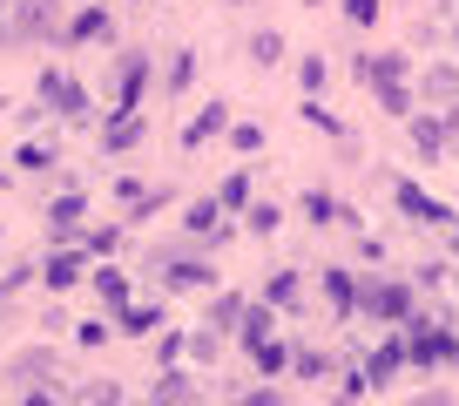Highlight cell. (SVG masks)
<instances>
[{
    "label": "cell",
    "mask_w": 459,
    "mask_h": 406,
    "mask_svg": "<svg viewBox=\"0 0 459 406\" xmlns=\"http://www.w3.org/2000/svg\"><path fill=\"white\" fill-rule=\"evenodd\" d=\"M0 379H7V393H14V400H68V386H61V379H68V366H61V352L55 346H21L14 359L0 366Z\"/></svg>",
    "instance_id": "1"
},
{
    "label": "cell",
    "mask_w": 459,
    "mask_h": 406,
    "mask_svg": "<svg viewBox=\"0 0 459 406\" xmlns=\"http://www.w3.org/2000/svg\"><path fill=\"white\" fill-rule=\"evenodd\" d=\"M61 7H68V0H14V7H7V28H14V41H21V48L61 41Z\"/></svg>",
    "instance_id": "2"
},
{
    "label": "cell",
    "mask_w": 459,
    "mask_h": 406,
    "mask_svg": "<svg viewBox=\"0 0 459 406\" xmlns=\"http://www.w3.org/2000/svg\"><path fill=\"white\" fill-rule=\"evenodd\" d=\"M34 95L48 102V109H55L61 122H88L95 116V95H88L82 82H74L68 68H41V82H34Z\"/></svg>",
    "instance_id": "3"
},
{
    "label": "cell",
    "mask_w": 459,
    "mask_h": 406,
    "mask_svg": "<svg viewBox=\"0 0 459 406\" xmlns=\"http://www.w3.org/2000/svg\"><path fill=\"white\" fill-rule=\"evenodd\" d=\"M34 278H41V285H48V298H61V291H74V285H82V278H88V244H82V237H74V244H55V251H48L41 264H34Z\"/></svg>",
    "instance_id": "4"
},
{
    "label": "cell",
    "mask_w": 459,
    "mask_h": 406,
    "mask_svg": "<svg viewBox=\"0 0 459 406\" xmlns=\"http://www.w3.org/2000/svg\"><path fill=\"white\" fill-rule=\"evenodd\" d=\"M88 41H115V21L101 0H74V14L61 21V48H88Z\"/></svg>",
    "instance_id": "5"
},
{
    "label": "cell",
    "mask_w": 459,
    "mask_h": 406,
    "mask_svg": "<svg viewBox=\"0 0 459 406\" xmlns=\"http://www.w3.org/2000/svg\"><path fill=\"white\" fill-rule=\"evenodd\" d=\"M149 75H156V55H149V48H129L122 68H115V109H143Z\"/></svg>",
    "instance_id": "6"
},
{
    "label": "cell",
    "mask_w": 459,
    "mask_h": 406,
    "mask_svg": "<svg viewBox=\"0 0 459 406\" xmlns=\"http://www.w3.org/2000/svg\"><path fill=\"white\" fill-rule=\"evenodd\" d=\"M41 217H48V244H74V237H82V224H88V197H82V190H61Z\"/></svg>",
    "instance_id": "7"
},
{
    "label": "cell",
    "mask_w": 459,
    "mask_h": 406,
    "mask_svg": "<svg viewBox=\"0 0 459 406\" xmlns=\"http://www.w3.org/2000/svg\"><path fill=\"white\" fill-rule=\"evenodd\" d=\"M149 122L143 109H108V122H101V156H129V149H143Z\"/></svg>",
    "instance_id": "8"
},
{
    "label": "cell",
    "mask_w": 459,
    "mask_h": 406,
    "mask_svg": "<svg viewBox=\"0 0 459 406\" xmlns=\"http://www.w3.org/2000/svg\"><path fill=\"white\" fill-rule=\"evenodd\" d=\"M359 312H372L385 325H405L412 319V291L405 285H359Z\"/></svg>",
    "instance_id": "9"
},
{
    "label": "cell",
    "mask_w": 459,
    "mask_h": 406,
    "mask_svg": "<svg viewBox=\"0 0 459 406\" xmlns=\"http://www.w3.org/2000/svg\"><path fill=\"white\" fill-rule=\"evenodd\" d=\"M149 400H156V406H196V400H203V386H196V373L176 359V366H162V373L149 379Z\"/></svg>",
    "instance_id": "10"
},
{
    "label": "cell",
    "mask_w": 459,
    "mask_h": 406,
    "mask_svg": "<svg viewBox=\"0 0 459 406\" xmlns=\"http://www.w3.org/2000/svg\"><path fill=\"white\" fill-rule=\"evenodd\" d=\"M108 319H115V332H122V339H156L162 325H169V312H162V298H156V304H149V298L135 304V298H129V304H115Z\"/></svg>",
    "instance_id": "11"
},
{
    "label": "cell",
    "mask_w": 459,
    "mask_h": 406,
    "mask_svg": "<svg viewBox=\"0 0 459 406\" xmlns=\"http://www.w3.org/2000/svg\"><path fill=\"white\" fill-rule=\"evenodd\" d=\"M210 136H230V102H210V109H196L183 122V149H203Z\"/></svg>",
    "instance_id": "12"
},
{
    "label": "cell",
    "mask_w": 459,
    "mask_h": 406,
    "mask_svg": "<svg viewBox=\"0 0 459 406\" xmlns=\"http://www.w3.org/2000/svg\"><path fill=\"white\" fill-rule=\"evenodd\" d=\"M399 210H405L412 224H453V210H446L439 197H426L419 183H399Z\"/></svg>",
    "instance_id": "13"
},
{
    "label": "cell",
    "mask_w": 459,
    "mask_h": 406,
    "mask_svg": "<svg viewBox=\"0 0 459 406\" xmlns=\"http://www.w3.org/2000/svg\"><path fill=\"white\" fill-rule=\"evenodd\" d=\"M244 304H250L244 291H210V312H203V325L230 339V332H237V319H244Z\"/></svg>",
    "instance_id": "14"
},
{
    "label": "cell",
    "mask_w": 459,
    "mask_h": 406,
    "mask_svg": "<svg viewBox=\"0 0 459 406\" xmlns=\"http://www.w3.org/2000/svg\"><path fill=\"white\" fill-rule=\"evenodd\" d=\"M88 285H95L101 312H115V304H129V298H135V291H129V271H108V264H101V271H88Z\"/></svg>",
    "instance_id": "15"
},
{
    "label": "cell",
    "mask_w": 459,
    "mask_h": 406,
    "mask_svg": "<svg viewBox=\"0 0 459 406\" xmlns=\"http://www.w3.org/2000/svg\"><path fill=\"white\" fill-rule=\"evenodd\" d=\"M405 68H412L405 55H359V61H351V75H359L365 88H372V82H392V75H405Z\"/></svg>",
    "instance_id": "16"
},
{
    "label": "cell",
    "mask_w": 459,
    "mask_h": 406,
    "mask_svg": "<svg viewBox=\"0 0 459 406\" xmlns=\"http://www.w3.org/2000/svg\"><path fill=\"white\" fill-rule=\"evenodd\" d=\"M405 129H412V149H419L426 163L446 149V122H439V116H405Z\"/></svg>",
    "instance_id": "17"
},
{
    "label": "cell",
    "mask_w": 459,
    "mask_h": 406,
    "mask_svg": "<svg viewBox=\"0 0 459 406\" xmlns=\"http://www.w3.org/2000/svg\"><path fill=\"white\" fill-rule=\"evenodd\" d=\"M426 102H432V109H453V102H459V68L432 61V68H426Z\"/></svg>",
    "instance_id": "18"
},
{
    "label": "cell",
    "mask_w": 459,
    "mask_h": 406,
    "mask_svg": "<svg viewBox=\"0 0 459 406\" xmlns=\"http://www.w3.org/2000/svg\"><path fill=\"white\" fill-rule=\"evenodd\" d=\"M216 224H223V203H216V190H210V197H196V203L183 210V231H189V237H210Z\"/></svg>",
    "instance_id": "19"
},
{
    "label": "cell",
    "mask_w": 459,
    "mask_h": 406,
    "mask_svg": "<svg viewBox=\"0 0 459 406\" xmlns=\"http://www.w3.org/2000/svg\"><path fill=\"white\" fill-rule=\"evenodd\" d=\"M405 366V339H385V346L372 352V359H365V379H372V386H385L392 373H399Z\"/></svg>",
    "instance_id": "20"
},
{
    "label": "cell",
    "mask_w": 459,
    "mask_h": 406,
    "mask_svg": "<svg viewBox=\"0 0 459 406\" xmlns=\"http://www.w3.org/2000/svg\"><path fill=\"white\" fill-rule=\"evenodd\" d=\"M250 366H257V373L264 379H277V373H290V346H284V339H264V346H250Z\"/></svg>",
    "instance_id": "21"
},
{
    "label": "cell",
    "mask_w": 459,
    "mask_h": 406,
    "mask_svg": "<svg viewBox=\"0 0 459 406\" xmlns=\"http://www.w3.org/2000/svg\"><path fill=\"white\" fill-rule=\"evenodd\" d=\"M325 298H331L338 319H351V312H359V285H351V271H325Z\"/></svg>",
    "instance_id": "22"
},
{
    "label": "cell",
    "mask_w": 459,
    "mask_h": 406,
    "mask_svg": "<svg viewBox=\"0 0 459 406\" xmlns=\"http://www.w3.org/2000/svg\"><path fill=\"white\" fill-rule=\"evenodd\" d=\"M189 82H196V55H189V48H176L169 68H162V95H189Z\"/></svg>",
    "instance_id": "23"
},
{
    "label": "cell",
    "mask_w": 459,
    "mask_h": 406,
    "mask_svg": "<svg viewBox=\"0 0 459 406\" xmlns=\"http://www.w3.org/2000/svg\"><path fill=\"white\" fill-rule=\"evenodd\" d=\"M277 224H284V210H277L271 197H250V203H244V231H250V237H271Z\"/></svg>",
    "instance_id": "24"
},
{
    "label": "cell",
    "mask_w": 459,
    "mask_h": 406,
    "mask_svg": "<svg viewBox=\"0 0 459 406\" xmlns=\"http://www.w3.org/2000/svg\"><path fill=\"white\" fill-rule=\"evenodd\" d=\"M14 163H21L28 176H48V170L61 163V149H55V136H48V143H21V149H14Z\"/></svg>",
    "instance_id": "25"
},
{
    "label": "cell",
    "mask_w": 459,
    "mask_h": 406,
    "mask_svg": "<svg viewBox=\"0 0 459 406\" xmlns=\"http://www.w3.org/2000/svg\"><path fill=\"white\" fill-rule=\"evenodd\" d=\"M183 352H189L196 366H216V352H223V332H210V325H189V332H183Z\"/></svg>",
    "instance_id": "26"
},
{
    "label": "cell",
    "mask_w": 459,
    "mask_h": 406,
    "mask_svg": "<svg viewBox=\"0 0 459 406\" xmlns=\"http://www.w3.org/2000/svg\"><path fill=\"white\" fill-rule=\"evenodd\" d=\"M378 88V109H385V116H412V88H405V75H392V82H372Z\"/></svg>",
    "instance_id": "27"
},
{
    "label": "cell",
    "mask_w": 459,
    "mask_h": 406,
    "mask_svg": "<svg viewBox=\"0 0 459 406\" xmlns=\"http://www.w3.org/2000/svg\"><path fill=\"white\" fill-rule=\"evenodd\" d=\"M244 55H250V68H277V61H284V34H277V28L250 34V48H244Z\"/></svg>",
    "instance_id": "28"
},
{
    "label": "cell",
    "mask_w": 459,
    "mask_h": 406,
    "mask_svg": "<svg viewBox=\"0 0 459 406\" xmlns=\"http://www.w3.org/2000/svg\"><path fill=\"white\" fill-rule=\"evenodd\" d=\"M298 271H271L264 278V304H277V312H290V304H298Z\"/></svg>",
    "instance_id": "29"
},
{
    "label": "cell",
    "mask_w": 459,
    "mask_h": 406,
    "mask_svg": "<svg viewBox=\"0 0 459 406\" xmlns=\"http://www.w3.org/2000/svg\"><path fill=\"white\" fill-rule=\"evenodd\" d=\"M82 244H88V258H108V251H122V224H95V231L82 224Z\"/></svg>",
    "instance_id": "30"
},
{
    "label": "cell",
    "mask_w": 459,
    "mask_h": 406,
    "mask_svg": "<svg viewBox=\"0 0 459 406\" xmlns=\"http://www.w3.org/2000/svg\"><path fill=\"white\" fill-rule=\"evenodd\" d=\"M176 190H143V197H129V224H149L156 210H169Z\"/></svg>",
    "instance_id": "31"
},
{
    "label": "cell",
    "mask_w": 459,
    "mask_h": 406,
    "mask_svg": "<svg viewBox=\"0 0 459 406\" xmlns=\"http://www.w3.org/2000/svg\"><path fill=\"white\" fill-rule=\"evenodd\" d=\"M216 203H223V217H230V210H244V203H250V176L244 170L223 176V183H216Z\"/></svg>",
    "instance_id": "32"
},
{
    "label": "cell",
    "mask_w": 459,
    "mask_h": 406,
    "mask_svg": "<svg viewBox=\"0 0 459 406\" xmlns=\"http://www.w3.org/2000/svg\"><path fill=\"white\" fill-rule=\"evenodd\" d=\"M108 332H115V319H108V312H101V319H82V325H74V346H82V352H95V346H108Z\"/></svg>",
    "instance_id": "33"
},
{
    "label": "cell",
    "mask_w": 459,
    "mask_h": 406,
    "mask_svg": "<svg viewBox=\"0 0 459 406\" xmlns=\"http://www.w3.org/2000/svg\"><path fill=\"white\" fill-rule=\"evenodd\" d=\"M290 373H298V379H325L331 359H325V352H311V346H290Z\"/></svg>",
    "instance_id": "34"
},
{
    "label": "cell",
    "mask_w": 459,
    "mask_h": 406,
    "mask_svg": "<svg viewBox=\"0 0 459 406\" xmlns=\"http://www.w3.org/2000/svg\"><path fill=\"white\" fill-rule=\"evenodd\" d=\"M230 143H237V156H257V149H264V129H257V122H230Z\"/></svg>",
    "instance_id": "35"
},
{
    "label": "cell",
    "mask_w": 459,
    "mask_h": 406,
    "mask_svg": "<svg viewBox=\"0 0 459 406\" xmlns=\"http://www.w3.org/2000/svg\"><path fill=\"white\" fill-rule=\"evenodd\" d=\"M304 217L311 224H338V203H331L325 190H304Z\"/></svg>",
    "instance_id": "36"
},
{
    "label": "cell",
    "mask_w": 459,
    "mask_h": 406,
    "mask_svg": "<svg viewBox=\"0 0 459 406\" xmlns=\"http://www.w3.org/2000/svg\"><path fill=\"white\" fill-rule=\"evenodd\" d=\"M298 82H304V95H325V55H304L298 61Z\"/></svg>",
    "instance_id": "37"
},
{
    "label": "cell",
    "mask_w": 459,
    "mask_h": 406,
    "mask_svg": "<svg viewBox=\"0 0 459 406\" xmlns=\"http://www.w3.org/2000/svg\"><path fill=\"white\" fill-rule=\"evenodd\" d=\"M68 400H88V406H115V400H122V386H108V379H101V386H74Z\"/></svg>",
    "instance_id": "38"
},
{
    "label": "cell",
    "mask_w": 459,
    "mask_h": 406,
    "mask_svg": "<svg viewBox=\"0 0 459 406\" xmlns=\"http://www.w3.org/2000/svg\"><path fill=\"white\" fill-rule=\"evenodd\" d=\"M344 21H351V28H372V21H378V0H344Z\"/></svg>",
    "instance_id": "39"
},
{
    "label": "cell",
    "mask_w": 459,
    "mask_h": 406,
    "mask_svg": "<svg viewBox=\"0 0 459 406\" xmlns=\"http://www.w3.org/2000/svg\"><path fill=\"white\" fill-rule=\"evenodd\" d=\"M162 366H176V359H183V325H162Z\"/></svg>",
    "instance_id": "40"
},
{
    "label": "cell",
    "mask_w": 459,
    "mask_h": 406,
    "mask_svg": "<svg viewBox=\"0 0 459 406\" xmlns=\"http://www.w3.org/2000/svg\"><path fill=\"white\" fill-rule=\"evenodd\" d=\"M0 285H7V291H21V285H34V264H7V271H0Z\"/></svg>",
    "instance_id": "41"
},
{
    "label": "cell",
    "mask_w": 459,
    "mask_h": 406,
    "mask_svg": "<svg viewBox=\"0 0 459 406\" xmlns=\"http://www.w3.org/2000/svg\"><path fill=\"white\" fill-rule=\"evenodd\" d=\"M277 400H284L277 386H250V393H244V406H277Z\"/></svg>",
    "instance_id": "42"
},
{
    "label": "cell",
    "mask_w": 459,
    "mask_h": 406,
    "mask_svg": "<svg viewBox=\"0 0 459 406\" xmlns=\"http://www.w3.org/2000/svg\"><path fill=\"white\" fill-rule=\"evenodd\" d=\"M0 48H21V41H14V28H7V21H0Z\"/></svg>",
    "instance_id": "43"
},
{
    "label": "cell",
    "mask_w": 459,
    "mask_h": 406,
    "mask_svg": "<svg viewBox=\"0 0 459 406\" xmlns=\"http://www.w3.org/2000/svg\"><path fill=\"white\" fill-rule=\"evenodd\" d=\"M7 7H14V0H0V21H7Z\"/></svg>",
    "instance_id": "44"
},
{
    "label": "cell",
    "mask_w": 459,
    "mask_h": 406,
    "mask_svg": "<svg viewBox=\"0 0 459 406\" xmlns=\"http://www.w3.org/2000/svg\"><path fill=\"white\" fill-rule=\"evenodd\" d=\"M7 298H14V291H7V285H0V304H7Z\"/></svg>",
    "instance_id": "45"
},
{
    "label": "cell",
    "mask_w": 459,
    "mask_h": 406,
    "mask_svg": "<svg viewBox=\"0 0 459 406\" xmlns=\"http://www.w3.org/2000/svg\"><path fill=\"white\" fill-rule=\"evenodd\" d=\"M223 7H244V0H223Z\"/></svg>",
    "instance_id": "46"
},
{
    "label": "cell",
    "mask_w": 459,
    "mask_h": 406,
    "mask_svg": "<svg viewBox=\"0 0 459 406\" xmlns=\"http://www.w3.org/2000/svg\"><path fill=\"white\" fill-rule=\"evenodd\" d=\"M0 190H7V170H0Z\"/></svg>",
    "instance_id": "47"
},
{
    "label": "cell",
    "mask_w": 459,
    "mask_h": 406,
    "mask_svg": "<svg viewBox=\"0 0 459 406\" xmlns=\"http://www.w3.org/2000/svg\"><path fill=\"white\" fill-rule=\"evenodd\" d=\"M453 48H459V28H453Z\"/></svg>",
    "instance_id": "48"
},
{
    "label": "cell",
    "mask_w": 459,
    "mask_h": 406,
    "mask_svg": "<svg viewBox=\"0 0 459 406\" xmlns=\"http://www.w3.org/2000/svg\"><path fill=\"white\" fill-rule=\"evenodd\" d=\"M453 359H459V352H453Z\"/></svg>",
    "instance_id": "49"
}]
</instances>
